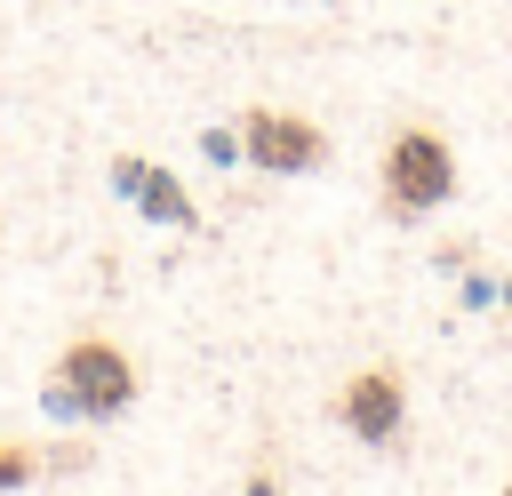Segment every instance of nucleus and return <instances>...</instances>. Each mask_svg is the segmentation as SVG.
I'll list each match as a JSON object with an SVG mask.
<instances>
[{"mask_svg": "<svg viewBox=\"0 0 512 496\" xmlns=\"http://www.w3.org/2000/svg\"><path fill=\"white\" fill-rule=\"evenodd\" d=\"M48 416H120L128 400H136V368H128V352L112 344V336H72L64 352H56V368H48Z\"/></svg>", "mask_w": 512, "mask_h": 496, "instance_id": "f257e3e1", "label": "nucleus"}, {"mask_svg": "<svg viewBox=\"0 0 512 496\" xmlns=\"http://www.w3.org/2000/svg\"><path fill=\"white\" fill-rule=\"evenodd\" d=\"M448 192H456V152H448V136L400 128V136L384 144V208H392V216H424V208H440Z\"/></svg>", "mask_w": 512, "mask_h": 496, "instance_id": "f03ea898", "label": "nucleus"}, {"mask_svg": "<svg viewBox=\"0 0 512 496\" xmlns=\"http://www.w3.org/2000/svg\"><path fill=\"white\" fill-rule=\"evenodd\" d=\"M240 160L264 168V176H304V168L328 160V136H320V120H304V112L256 104V112H240Z\"/></svg>", "mask_w": 512, "mask_h": 496, "instance_id": "7ed1b4c3", "label": "nucleus"}, {"mask_svg": "<svg viewBox=\"0 0 512 496\" xmlns=\"http://www.w3.org/2000/svg\"><path fill=\"white\" fill-rule=\"evenodd\" d=\"M336 424H344L352 440H368V448L400 440V424H408V376H400L392 360L352 368V376H344V392H336Z\"/></svg>", "mask_w": 512, "mask_h": 496, "instance_id": "20e7f679", "label": "nucleus"}, {"mask_svg": "<svg viewBox=\"0 0 512 496\" xmlns=\"http://www.w3.org/2000/svg\"><path fill=\"white\" fill-rule=\"evenodd\" d=\"M112 184H120V200H136L144 216H160V224H192V192L168 176V168H152V160H112Z\"/></svg>", "mask_w": 512, "mask_h": 496, "instance_id": "39448f33", "label": "nucleus"}, {"mask_svg": "<svg viewBox=\"0 0 512 496\" xmlns=\"http://www.w3.org/2000/svg\"><path fill=\"white\" fill-rule=\"evenodd\" d=\"M24 480H40V456L24 440H0V488H24Z\"/></svg>", "mask_w": 512, "mask_h": 496, "instance_id": "423d86ee", "label": "nucleus"}, {"mask_svg": "<svg viewBox=\"0 0 512 496\" xmlns=\"http://www.w3.org/2000/svg\"><path fill=\"white\" fill-rule=\"evenodd\" d=\"M80 464H88V448H48L40 456V472H80Z\"/></svg>", "mask_w": 512, "mask_h": 496, "instance_id": "0eeeda50", "label": "nucleus"}, {"mask_svg": "<svg viewBox=\"0 0 512 496\" xmlns=\"http://www.w3.org/2000/svg\"><path fill=\"white\" fill-rule=\"evenodd\" d=\"M240 496H280V488H272V472H248V488H240Z\"/></svg>", "mask_w": 512, "mask_h": 496, "instance_id": "6e6552de", "label": "nucleus"}, {"mask_svg": "<svg viewBox=\"0 0 512 496\" xmlns=\"http://www.w3.org/2000/svg\"><path fill=\"white\" fill-rule=\"evenodd\" d=\"M504 304H512V288H504Z\"/></svg>", "mask_w": 512, "mask_h": 496, "instance_id": "1a4fd4ad", "label": "nucleus"}, {"mask_svg": "<svg viewBox=\"0 0 512 496\" xmlns=\"http://www.w3.org/2000/svg\"><path fill=\"white\" fill-rule=\"evenodd\" d=\"M504 496H512V488H504Z\"/></svg>", "mask_w": 512, "mask_h": 496, "instance_id": "9d476101", "label": "nucleus"}]
</instances>
